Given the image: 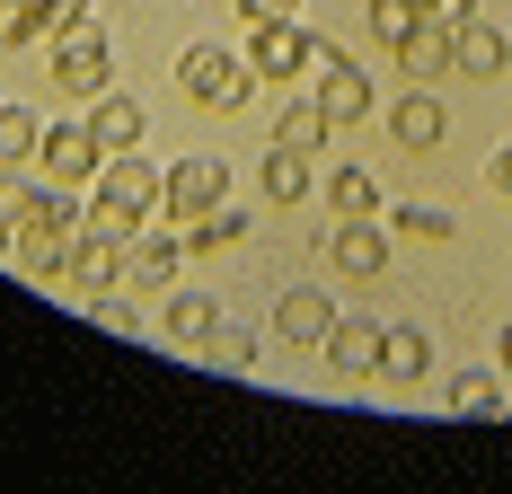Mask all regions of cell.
<instances>
[{
  "instance_id": "cell-10",
  "label": "cell",
  "mask_w": 512,
  "mask_h": 494,
  "mask_svg": "<svg viewBox=\"0 0 512 494\" xmlns=\"http://www.w3.org/2000/svg\"><path fill=\"white\" fill-rule=\"evenodd\" d=\"M80 18H89V0H18V9H0V45H45Z\"/></svg>"
},
{
  "instance_id": "cell-11",
  "label": "cell",
  "mask_w": 512,
  "mask_h": 494,
  "mask_svg": "<svg viewBox=\"0 0 512 494\" xmlns=\"http://www.w3.org/2000/svg\"><path fill=\"white\" fill-rule=\"evenodd\" d=\"M9 265H18V274H62V265H71V221H27V230H9Z\"/></svg>"
},
{
  "instance_id": "cell-32",
  "label": "cell",
  "mask_w": 512,
  "mask_h": 494,
  "mask_svg": "<svg viewBox=\"0 0 512 494\" xmlns=\"http://www.w3.org/2000/svg\"><path fill=\"white\" fill-rule=\"evenodd\" d=\"M424 18H442V27H451V36H460L468 18H477V0H424Z\"/></svg>"
},
{
  "instance_id": "cell-24",
  "label": "cell",
  "mask_w": 512,
  "mask_h": 494,
  "mask_svg": "<svg viewBox=\"0 0 512 494\" xmlns=\"http://www.w3.org/2000/svg\"><path fill=\"white\" fill-rule=\"evenodd\" d=\"M424 27V0H371V36H380V53H398Z\"/></svg>"
},
{
  "instance_id": "cell-26",
  "label": "cell",
  "mask_w": 512,
  "mask_h": 494,
  "mask_svg": "<svg viewBox=\"0 0 512 494\" xmlns=\"http://www.w3.org/2000/svg\"><path fill=\"white\" fill-rule=\"evenodd\" d=\"M327 133H336V124H327V106H318V98H309V106H292V115L274 124V142H292V150H318Z\"/></svg>"
},
{
  "instance_id": "cell-4",
  "label": "cell",
  "mask_w": 512,
  "mask_h": 494,
  "mask_svg": "<svg viewBox=\"0 0 512 494\" xmlns=\"http://www.w3.org/2000/svg\"><path fill=\"white\" fill-rule=\"evenodd\" d=\"M309 80H318V106H327V124H362V115H371V80H362L354 62L327 45V36H309Z\"/></svg>"
},
{
  "instance_id": "cell-29",
  "label": "cell",
  "mask_w": 512,
  "mask_h": 494,
  "mask_svg": "<svg viewBox=\"0 0 512 494\" xmlns=\"http://www.w3.org/2000/svg\"><path fill=\"white\" fill-rule=\"evenodd\" d=\"M239 239H248V221H239V212H221V203H212L204 221H195V239H186V247H204V256H221V247H239Z\"/></svg>"
},
{
  "instance_id": "cell-1",
  "label": "cell",
  "mask_w": 512,
  "mask_h": 494,
  "mask_svg": "<svg viewBox=\"0 0 512 494\" xmlns=\"http://www.w3.org/2000/svg\"><path fill=\"white\" fill-rule=\"evenodd\" d=\"M151 212H168V168H151L142 150H115L98 168V230H142Z\"/></svg>"
},
{
  "instance_id": "cell-30",
  "label": "cell",
  "mask_w": 512,
  "mask_h": 494,
  "mask_svg": "<svg viewBox=\"0 0 512 494\" xmlns=\"http://www.w3.org/2000/svg\"><path fill=\"white\" fill-rule=\"evenodd\" d=\"M89 318H98L106 336H133V327H142V318H133V300H124V292H89Z\"/></svg>"
},
{
  "instance_id": "cell-6",
  "label": "cell",
  "mask_w": 512,
  "mask_h": 494,
  "mask_svg": "<svg viewBox=\"0 0 512 494\" xmlns=\"http://www.w3.org/2000/svg\"><path fill=\"white\" fill-rule=\"evenodd\" d=\"M327 256H336V274H354V283H380V274H389V230H380V212H362V221H336Z\"/></svg>"
},
{
  "instance_id": "cell-5",
  "label": "cell",
  "mask_w": 512,
  "mask_h": 494,
  "mask_svg": "<svg viewBox=\"0 0 512 494\" xmlns=\"http://www.w3.org/2000/svg\"><path fill=\"white\" fill-rule=\"evenodd\" d=\"M36 159H45L53 186H89V177L106 168V150H98L89 124H45V150H36Z\"/></svg>"
},
{
  "instance_id": "cell-27",
  "label": "cell",
  "mask_w": 512,
  "mask_h": 494,
  "mask_svg": "<svg viewBox=\"0 0 512 494\" xmlns=\"http://www.w3.org/2000/svg\"><path fill=\"white\" fill-rule=\"evenodd\" d=\"M451 406H460V415H504V380H486V371H460V380H451Z\"/></svg>"
},
{
  "instance_id": "cell-31",
  "label": "cell",
  "mask_w": 512,
  "mask_h": 494,
  "mask_svg": "<svg viewBox=\"0 0 512 494\" xmlns=\"http://www.w3.org/2000/svg\"><path fill=\"white\" fill-rule=\"evenodd\" d=\"M398 230H407V239H451V212H433V203H407V212H398Z\"/></svg>"
},
{
  "instance_id": "cell-20",
  "label": "cell",
  "mask_w": 512,
  "mask_h": 494,
  "mask_svg": "<svg viewBox=\"0 0 512 494\" xmlns=\"http://www.w3.org/2000/svg\"><path fill=\"white\" fill-rule=\"evenodd\" d=\"M186 274V239L177 230H159V239L133 247V265H124V283H177Z\"/></svg>"
},
{
  "instance_id": "cell-21",
  "label": "cell",
  "mask_w": 512,
  "mask_h": 494,
  "mask_svg": "<svg viewBox=\"0 0 512 494\" xmlns=\"http://www.w3.org/2000/svg\"><path fill=\"white\" fill-rule=\"evenodd\" d=\"M36 150H45V124H36L27 106H0V177H18Z\"/></svg>"
},
{
  "instance_id": "cell-22",
  "label": "cell",
  "mask_w": 512,
  "mask_h": 494,
  "mask_svg": "<svg viewBox=\"0 0 512 494\" xmlns=\"http://www.w3.org/2000/svg\"><path fill=\"white\" fill-rule=\"evenodd\" d=\"M301 195H309V150L274 142L265 150V203H301Z\"/></svg>"
},
{
  "instance_id": "cell-13",
  "label": "cell",
  "mask_w": 512,
  "mask_h": 494,
  "mask_svg": "<svg viewBox=\"0 0 512 494\" xmlns=\"http://www.w3.org/2000/svg\"><path fill=\"white\" fill-rule=\"evenodd\" d=\"M318 353H327V362H336L345 380H371V371H380V327H371V318H336Z\"/></svg>"
},
{
  "instance_id": "cell-19",
  "label": "cell",
  "mask_w": 512,
  "mask_h": 494,
  "mask_svg": "<svg viewBox=\"0 0 512 494\" xmlns=\"http://www.w3.org/2000/svg\"><path fill=\"white\" fill-rule=\"evenodd\" d=\"M398 71H415V80H442V71H451V27H442V18H424L407 45H398Z\"/></svg>"
},
{
  "instance_id": "cell-15",
  "label": "cell",
  "mask_w": 512,
  "mask_h": 494,
  "mask_svg": "<svg viewBox=\"0 0 512 494\" xmlns=\"http://www.w3.org/2000/svg\"><path fill=\"white\" fill-rule=\"evenodd\" d=\"M389 133L407 150H442V133H451V124H442V98H433V89H407V98L389 106Z\"/></svg>"
},
{
  "instance_id": "cell-23",
  "label": "cell",
  "mask_w": 512,
  "mask_h": 494,
  "mask_svg": "<svg viewBox=\"0 0 512 494\" xmlns=\"http://www.w3.org/2000/svg\"><path fill=\"white\" fill-rule=\"evenodd\" d=\"M327 212H336V221L380 212V177H371V168H336V177H327Z\"/></svg>"
},
{
  "instance_id": "cell-7",
  "label": "cell",
  "mask_w": 512,
  "mask_h": 494,
  "mask_svg": "<svg viewBox=\"0 0 512 494\" xmlns=\"http://www.w3.org/2000/svg\"><path fill=\"white\" fill-rule=\"evenodd\" d=\"M327 327H336V300L318 292V283H292V292L274 300V336H283V345L318 353V345H327Z\"/></svg>"
},
{
  "instance_id": "cell-34",
  "label": "cell",
  "mask_w": 512,
  "mask_h": 494,
  "mask_svg": "<svg viewBox=\"0 0 512 494\" xmlns=\"http://www.w3.org/2000/svg\"><path fill=\"white\" fill-rule=\"evenodd\" d=\"M495 195H504V203H512V142H504V150H495Z\"/></svg>"
},
{
  "instance_id": "cell-33",
  "label": "cell",
  "mask_w": 512,
  "mask_h": 494,
  "mask_svg": "<svg viewBox=\"0 0 512 494\" xmlns=\"http://www.w3.org/2000/svg\"><path fill=\"white\" fill-rule=\"evenodd\" d=\"M248 9V27H265V18H292V0H239Z\"/></svg>"
},
{
  "instance_id": "cell-14",
  "label": "cell",
  "mask_w": 512,
  "mask_h": 494,
  "mask_svg": "<svg viewBox=\"0 0 512 494\" xmlns=\"http://www.w3.org/2000/svg\"><path fill=\"white\" fill-rule=\"evenodd\" d=\"M451 71H468V80H504V71H512V45L486 27V18H468L460 36H451Z\"/></svg>"
},
{
  "instance_id": "cell-16",
  "label": "cell",
  "mask_w": 512,
  "mask_h": 494,
  "mask_svg": "<svg viewBox=\"0 0 512 494\" xmlns=\"http://www.w3.org/2000/svg\"><path fill=\"white\" fill-rule=\"evenodd\" d=\"M27 221H71V203L53 195V186H18V177H0V230H27Z\"/></svg>"
},
{
  "instance_id": "cell-3",
  "label": "cell",
  "mask_w": 512,
  "mask_h": 494,
  "mask_svg": "<svg viewBox=\"0 0 512 494\" xmlns=\"http://www.w3.org/2000/svg\"><path fill=\"white\" fill-rule=\"evenodd\" d=\"M106 80H115L106 27H89V18H80V27H62V36H53V89L89 106V98H106Z\"/></svg>"
},
{
  "instance_id": "cell-25",
  "label": "cell",
  "mask_w": 512,
  "mask_h": 494,
  "mask_svg": "<svg viewBox=\"0 0 512 494\" xmlns=\"http://www.w3.org/2000/svg\"><path fill=\"white\" fill-rule=\"evenodd\" d=\"M212 327H221V309H212L204 292H177V300H168V336H177V345H204Z\"/></svg>"
},
{
  "instance_id": "cell-18",
  "label": "cell",
  "mask_w": 512,
  "mask_h": 494,
  "mask_svg": "<svg viewBox=\"0 0 512 494\" xmlns=\"http://www.w3.org/2000/svg\"><path fill=\"white\" fill-rule=\"evenodd\" d=\"M89 133H98V150H106V159H115V150H133V142H142V106L106 89V98H89Z\"/></svg>"
},
{
  "instance_id": "cell-12",
  "label": "cell",
  "mask_w": 512,
  "mask_h": 494,
  "mask_svg": "<svg viewBox=\"0 0 512 494\" xmlns=\"http://www.w3.org/2000/svg\"><path fill=\"white\" fill-rule=\"evenodd\" d=\"M221 195H230V168L221 159H177L168 168V212H212Z\"/></svg>"
},
{
  "instance_id": "cell-9",
  "label": "cell",
  "mask_w": 512,
  "mask_h": 494,
  "mask_svg": "<svg viewBox=\"0 0 512 494\" xmlns=\"http://www.w3.org/2000/svg\"><path fill=\"white\" fill-rule=\"evenodd\" d=\"M124 247L115 230H71V265H62V283H80V292H106V283H124Z\"/></svg>"
},
{
  "instance_id": "cell-8",
  "label": "cell",
  "mask_w": 512,
  "mask_h": 494,
  "mask_svg": "<svg viewBox=\"0 0 512 494\" xmlns=\"http://www.w3.org/2000/svg\"><path fill=\"white\" fill-rule=\"evenodd\" d=\"M248 62H256V80H301V71H309V27L265 18V27L248 36Z\"/></svg>"
},
{
  "instance_id": "cell-2",
  "label": "cell",
  "mask_w": 512,
  "mask_h": 494,
  "mask_svg": "<svg viewBox=\"0 0 512 494\" xmlns=\"http://www.w3.org/2000/svg\"><path fill=\"white\" fill-rule=\"evenodd\" d=\"M177 80H186V98L195 106H248V89H256V62L248 53H230V45H186V62H177Z\"/></svg>"
},
{
  "instance_id": "cell-28",
  "label": "cell",
  "mask_w": 512,
  "mask_h": 494,
  "mask_svg": "<svg viewBox=\"0 0 512 494\" xmlns=\"http://www.w3.org/2000/svg\"><path fill=\"white\" fill-rule=\"evenodd\" d=\"M204 353L221 362V371H248V362H256V336H248V327H230V318H221V327L204 336Z\"/></svg>"
},
{
  "instance_id": "cell-17",
  "label": "cell",
  "mask_w": 512,
  "mask_h": 494,
  "mask_svg": "<svg viewBox=\"0 0 512 494\" xmlns=\"http://www.w3.org/2000/svg\"><path fill=\"white\" fill-rule=\"evenodd\" d=\"M380 371H389L398 389L424 380V371H433V336H424V327H380Z\"/></svg>"
},
{
  "instance_id": "cell-35",
  "label": "cell",
  "mask_w": 512,
  "mask_h": 494,
  "mask_svg": "<svg viewBox=\"0 0 512 494\" xmlns=\"http://www.w3.org/2000/svg\"><path fill=\"white\" fill-rule=\"evenodd\" d=\"M495 353H504V380H512V327H504V336H495Z\"/></svg>"
}]
</instances>
